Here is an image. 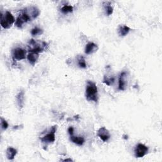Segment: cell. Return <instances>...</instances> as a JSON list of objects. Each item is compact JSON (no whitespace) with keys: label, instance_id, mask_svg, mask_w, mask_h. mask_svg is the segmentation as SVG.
<instances>
[{"label":"cell","instance_id":"cell-1","mask_svg":"<svg viewBox=\"0 0 162 162\" xmlns=\"http://www.w3.org/2000/svg\"><path fill=\"white\" fill-rule=\"evenodd\" d=\"M86 98L89 101L98 102V87L96 84L91 80H87V86L86 88Z\"/></svg>","mask_w":162,"mask_h":162},{"label":"cell","instance_id":"cell-2","mask_svg":"<svg viewBox=\"0 0 162 162\" xmlns=\"http://www.w3.org/2000/svg\"><path fill=\"white\" fill-rule=\"evenodd\" d=\"M29 51L30 53H43L46 50L48 43L40 40H36L34 39H30L29 41Z\"/></svg>","mask_w":162,"mask_h":162},{"label":"cell","instance_id":"cell-3","mask_svg":"<svg viewBox=\"0 0 162 162\" xmlns=\"http://www.w3.org/2000/svg\"><path fill=\"white\" fill-rule=\"evenodd\" d=\"M15 22V18L10 12L6 11L5 15L1 13V26L3 28L10 29Z\"/></svg>","mask_w":162,"mask_h":162},{"label":"cell","instance_id":"cell-4","mask_svg":"<svg viewBox=\"0 0 162 162\" xmlns=\"http://www.w3.org/2000/svg\"><path fill=\"white\" fill-rule=\"evenodd\" d=\"M32 19L30 18V16L28 15V13L23 10L21 11V13L19 15L17 20L15 21V25L16 27L19 28H21L24 23L29 22L32 21Z\"/></svg>","mask_w":162,"mask_h":162},{"label":"cell","instance_id":"cell-5","mask_svg":"<svg viewBox=\"0 0 162 162\" xmlns=\"http://www.w3.org/2000/svg\"><path fill=\"white\" fill-rule=\"evenodd\" d=\"M57 129V125H53L51 127V131L50 133L47 134L43 137H40V139L41 142L45 144H49L53 143L55 141V132Z\"/></svg>","mask_w":162,"mask_h":162},{"label":"cell","instance_id":"cell-6","mask_svg":"<svg viewBox=\"0 0 162 162\" xmlns=\"http://www.w3.org/2000/svg\"><path fill=\"white\" fill-rule=\"evenodd\" d=\"M148 148L143 144L139 143L136 145L134 149V154L136 158H143L148 153Z\"/></svg>","mask_w":162,"mask_h":162},{"label":"cell","instance_id":"cell-7","mask_svg":"<svg viewBox=\"0 0 162 162\" xmlns=\"http://www.w3.org/2000/svg\"><path fill=\"white\" fill-rule=\"evenodd\" d=\"M127 87V74L125 72L120 73L118 79V90L125 91Z\"/></svg>","mask_w":162,"mask_h":162},{"label":"cell","instance_id":"cell-8","mask_svg":"<svg viewBox=\"0 0 162 162\" xmlns=\"http://www.w3.org/2000/svg\"><path fill=\"white\" fill-rule=\"evenodd\" d=\"M26 51L21 48H17L12 50V57L13 60H21L26 58Z\"/></svg>","mask_w":162,"mask_h":162},{"label":"cell","instance_id":"cell-9","mask_svg":"<svg viewBox=\"0 0 162 162\" xmlns=\"http://www.w3.org/2000/svg\"><path fill=\"white\" fill-rule=\"evenodd\" d=\"M97 136H98L103 142L108 141L110 139L111 137L109 131L104 127H102L99 129L98 133H97Z\"/></svg>","mask_w":162,"mask_h":162},{"label":"cell","instance_id":"cell-10","mask_svg":"<svg viewBox=\"0 0 162 162\" xmlns=\"http://www.w3.org/2000/svg\"><path fill=\"white\" fill-rule=\"evenodd\" d=\"M24 10L28 13V15L30 16L32 20H34L36 18H37L40 14L39 9L35 6H30L28 8H26Z\"/></svg>","mask_w":162,"mask_h":162},{"label":"cell","instance_id":"cell-11","mask_svg":"<svg viewBox=\"0 0 162 162\" xmlns=\"http://www.w3.org/2000/svg\"><path fill=\"white\" fill-rule=\"evenodd\" d=\"M16 100H17V106L19 110H22L24 105V101H25V92L23 90L19 91L17 96H16Z\"/></svg>","mask_w":162,"mask_h":162},{"label":"cell","instance_id":"cell-12","mask_svg":"<svg viewBox=\"0 0 162 162\" xmlns=\"http://www.w3.org/2000/svg\"><path fill=\"white\" fill-rule=\"evenodd\" d=\"M98 50V47L94 43H89L86 44L85 48V53L87 55H90Z\"/></svg>","mask_w":162,"mask_h":162},{"label":"cell","instance_id":"cell-13","mask_svg":"<svg viewBox=\"0 0 162 162\" xmlns=\"http://www.w3.org/2000/svg\"><path fill=\"white\" fill-rule=\"evenodd\" d=\"M17 154V150L12 147H9L6 150V157L10 160H13Z\"/></svg>","mask_w":162,"mask_h":162},{"label":"cell","instance_id":"cell-14","mask_svg":"<svg viewBox=\"0 0 162 162\" xmlns=\"http://www.w3.org/2000/svg\"><path fill=\"white\" fill-rule=\"evenodd\" d=\"M130 30H131L130 27H129L128 26H125V25L120 26L118 29V34L120 36H122V37H124L127 36L129 34V32H130Z\"/></svg>","mask_w":162,"mask_h":162},{"label":"cell","instance_id":"cell-15","mask_svg":"<svg viewBox=\"0 0 162 162\" xmlns=\"http://www.w3.org/2000/svg\"><path fill=\"white\" fill-rule=\"evenodd\" d=\"M70 140L72 143L76 144L79 146H83L85 142V139L83 137H78L74 136H70Z\"/></svg>","mask_w":162,"mask_h":162},{"label":"cell","instance_id":"cell-16","mask_svg":"<svg viewBox=\"0 0 162 162\" xmlns=\"http://www.w3.org/2000/svg\"><path fill=\"white\" fill-rule=\"evenodd\" d=\"M39 53H30L27 55V59L31 65H34L35 63L37 62L39 58Z\"/></svg>","mask_w":162,"mask_h":162},{"label":"cell","instance_id":"cell-17","mask_svg":"<svg viewBox=\"0 0 162 162\" xmlns=\"http://www.w3.org/2000/svg\"><path fill=\"white\" fill-rule=\"evenodd\" d=\"M73 10H74V8L71 5H64L61 9V12L65 14L72 13Z\"/></svg>","mask_w":162,"mask_h":162},{"label":"cell","instance_id":"cell-18","mask_svg":"<svg viewBox=\"0 0 162 162\" xmlns=\"http://www.w3.org/2000/svg\"><path fill=\"white\" fill-rule=\"evenodd\" d=\"M78 65L79 67L83 68V69H86L87 65H86V63L85 61L84 58L83 56H80L78 57Z\"/></svg>","mask_w":162,"mask_h":162},{"label":"cell","instance_id":"cell-19","mask_svg":"<svg viewBox=\"0 0 162 162\" xmlns=\"http://www.w3.org/2000/svg\"><path fill=\"white\" fill-rule=\"evenodd\" d=\"M106 5H104V9L106 10V13L108 16L111 15L113 13V8L111 6H110V2H104Z\"/></svg>","mask_w":162,"mask_h":162},{"label":"cell","instance_id":"cell-20","mask_svg":"<svg viewBox=\"0 0 162 162\" xmlns=\"http://www.w3.org/2000/svg\"><path fill=\"white\" fill-rule=\"evenodd\" d=\"M114 81H115L114 77H108L107 76H105L103 79V83L108 86H111V84H113V83H114Z\"/></svg>","mask_w":162,"mask_h":162},{"label":"cell","instance_id":"cell-21","mask_svg":"<svg viewBox=\"0 0 162 162\" xmlns=\"http://www.w3.org/2000/svg\"><path fill=\"white\" fill-rule=\"evenodd\" d=\"M43 33V30L37 27H34V29H32L31 30V34L32 36H37V35H40Z\"/></svg>","mask_w":162,"mask_h":162},{"label":"cell","instance_id":"cell-22","mask_svg":"<svg viewBox=\"0 0 162 162\" xmlns=\"http://www.w3.org/2000/svg\"><path fill=\"white\" fill-rule=\"evenodd\" d=\"M1 126L3 130H6L9 127V124H8L7 122L3 118H1Z\"/></svg>","mask_w":162,"mask_h":162},{"label":"cell","instance_id":"cell-23","mask_svg":"<svg viewBox=\"0 0 162 162\" xmlns=\"http://www.w3.org/2000/svg\"><path fill=\"white\" fill-rule=\"evenodd\" d=\"M68 132L69 133V134L70 136L74 134V128H73L72 127H70L69 129H68Z\"/></svg>","mask_w":162,"mask_h":162},{"label":"cell","instance_id":"cell-24","mask_svg":"<svg viewBox=\"0 0 162 162\" xmlns=\"http://www.w3.org/2000/svg\"><path fill=\"white\" fill-rule=\"evenodd\" d=\"M73 160L71 159H65V160H63V161H72Z\"/></svg>","mask_w":162,"mask_h":162}]
</instances>
